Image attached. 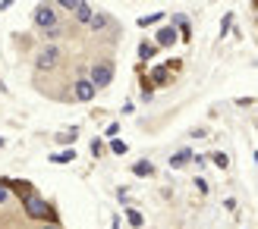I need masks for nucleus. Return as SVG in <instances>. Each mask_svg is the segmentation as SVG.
<instances>
[{
	"label": "nucleus",
	"mask_w": 258,
	"mask_h": 229,
	"mask_svg": "<svg viewBox=\"0 0 258 229\" xmlns=\"http://www.w3.org/2000/svg\"><path fill=\"white\" fill-rule=\"evenodd\" d=\"M88 25H92V32H104L107 25H110V16H107V13H95Z\"/></svg>",
	"instance_id": "nucleus-11"
},
{
	"label": "nucleus",
	"mask_w": 258,
	"mask_h": 229,
	"mask_svg": "<svg viewBox=\"0 0 258 229\" xmlns=\"http://www.w3.org/2000/svg\"><path fill=\"white\" fill-rule=\"evenodd\" d=\"M154 173V167L148 160H139V163H133V176H151Z\"/></svg>",
	"instance_id": "nucleus-15"
},
{
	"label": "nucleus",
	"mask_w": 258,
	"mask_h": 229,
	"mask_svg": "<svg viewBox=\"0 0 258 229\" xmlns=\"http://www.w3.org/2000/svg\"><path fill=\"white\" fill-rule=\"evenodd\" d=\"M73 16L79 19V22H92L95 7H92V4H85V0H73Z\"/></svg>",
	"instance_id": "nucleus-8"
},
{
	"label": "nucleus",
	"mask_w": 258,
	"mask_h": 229,
	"mask_svg": "<svg viewBox=\"0 0 258 229\" xmlns=\"http://www.w3.org/2000/svg\"><path fill=\"white\" fill-rule=\"evenodd\" d=\"M0 185H4L7 192H13L19 201H25V198H29V195L35 192V185H32L29 179H0Z\"/></svg>",
	"instance_id": "nucleus-4"
},
{
	"label": "nucleus",
	"mask_w": 258,
	"mask_h": 229,
	"mask_svg": "<svg viewBox=\"0 0 258 229\" xmlns=\"http://www.w3.org/2000/svg\"><path fill=\"white\" fill-rule=\"evenodd\" d=\"M76 160V151H60V154H50V163H73Z\"/></svg>",
	"instance_id": "nucleus-14"
},
{
	"label": "nucleus",
	"mask_w": 258,
	"mask_h": 229,
	"mask_svg": "<svg viewBox=\"0 0 258 229\" xmlns=\"http://www.w3.org/2000/svg\"><path fill=\"white\" fill-rule=\"evenodd\" d=\"M189 160H192V151H189V148H183V151H176V154L170 157V170H183V167H186Z\"/></svg>",
	"instance_id": "nucleus-10"
},
{
	"label": "nucleus",
	"mask_w": 258,
	"mask_h": 229,
	"mask_svg": "<svg viewBox=\"0 0 258 229\" xmlns=\"http://www.w3.org/2000/svg\"><path fill=\"white\" fill-rule=\"evenodd\" d=\"M57 60H60V50H57L54 44H50V47H44L41 54H38V60H35V66H38V69L44 72V69H54V66H57Z\"/></svg>",
	"instance_id": "nucleus-5"
},
{
	"label": "nucleus",
	"mask_w": 258,
	"mask_h": 229,
	"mask_svg": "<svg viewBox=\"0 0 258 229\" xmlns=\"http://www.w3.org/2000/svg\"><path fill=\"white\" fill-rule=\"evenodd\" d=\"M60 35H63V29H60V25H54V29H47V32H44V38H47V41H57Z\"/></svg>",
	"instance_id": "nucleus-21"
},
{
	"label": "nucleus",
	"mask_w": 258,
	"mask_h": 229,
	"mask_svg": "<svg viewBox=\"0 0 258 229\" xmlns=\"http://www.w3.org/2000/svg\"><path fill=\"white\" fill-rule=\"evenodd\" d=\"M110 151H113V154H126L129 145H126V142H120V138H113V142H110Z\"/></svg>",
	"instance_id": "nucleus-20"
},
{
	"label": "nucleus",
	"mask_w": 258,
	"mask_h": 229,
	"mask_svg": "<svg viewBox=\"0 0 258 229\" xmlns=\"http://www.w3.org/2000/svg\"><path fill=\"white\" fill-rule=\"evenodd\" d=\"M0 148H4V138H0Z\"/></svg>",
	"instance_id": "nucleus-27"
},
{
	"label": "nucleus",
	"mask_w": 258,
	"mask_h": 229,
	"mask_svg": "<svg viewBox=\"0 0 258 229\" xmlns=\"http://www.w3.org/2000/svg\"><path fill=\"white\" fill-rule=\"evenodd\" d=\"M154 54H158V44H151V41H142L139 44V60H151Z\"/></svg>",
	"instance_id": "nucleus-13"
},
{
	"label": "nucleus",
	"mask_w": 258,
	"mask_h": 229,
	"mask_svg": "<svg viewBox=\"0 0 258 229\" xmlns=\"http://www.w3.org/2000/svg\"><path fill=\"white\" fill-rule=\"evenodd\" d=\"M41 229H60V226H54V223H44V226H41Z\"/></svg>",
	"instance_id": "nucleus-26"
},
{
	"label": "nucleus",
	"mask_w": 258,
	"mask_h": 229,
	"mask_svg": "<svg viewBox=\"0 0 258 229\" xmlns=\"http://www.w3.org/2000/svg\"><path fill=\"white\" fill-rule=\"evenodd\" d=\"M161 19H164V13H151V16H142V19H139V25L145 29V25H154V22H161Z\"/></svg>",
	"instance_id": "nucleus-19"
},
{
	"label": "nucleus",
	"mask_w": 258,
	"mask_h": 229,
	"mask_svg": "<svg viewBox=\"0 0 258 229\" xmlns=\"http://www.w3.org/2000/svg\"><path fill=\"white\" fill-rule=\"evenodd\" d=\"M7 198H10V192H7V188H4V185H0V204H4V201H7Z\"/></svg>",
	"instance_id": "nucleus-25"
},
{
	"label": "nucleus",
	"mask_w": 258,
	"mask_h": 229,
	"mask_svg": "<svg viewBox=\"0 0 258 229\" xmlns=\"http://www.w3.org/2000/svg\"><path fill=\"white\" fill-rule=\"evenodd\" d=\"M164 66H167V69H170V72H179V69H183V63H179V60H167V63H164Z\"/></svg>",
	"instance_id": "nucleus-23"
},
{
	"label": "nucleus",
	"mask_w": 258,
	"mask_h": 229,
	"mask_svg": "<svg viewBox=\"0 0 258 229\" xmlns=\"http://www.w3.org/2000/svg\"><path fill=\"white\" fill-rule=\"evenodd\" d=\"M173 22L179 25V32H176V35L183 38V41H189V38H192V29H189V19H186V16H173Z\"/></svg>",
	"instance_id": "nucleus-12"
},
{
	"label": "nucleus",
	"mask_w": 258,
	"mask_h": 229,
	"mask_svg": "<svg viewBox=\"0 0 258 229\" xmlns=\"http://www.w3.org/2000/svg\"><path fill=\"white\" fill-rule=\"evenodd\" d=\"M255 160H258V151H255Z\"/></svg>",
	"instance_id": "nucleus-28"
},
{
	"label": "nucleus",
	"mask_w": 258,
	"mask_h": 229,
	"mask_svg": "<svg viewBox=\"0 0 258 229\" xmlns=\"http://www.w3.org/2000/svg\"><path fill=\"white\" fill-rule=\"evenodd\" d=\"M176 29H173V25H164V29L158 32V41H154V44H158V47H170V44H176Z\"/></svg>",
	"instance_id": "nucleus-9"
},
{
	"label": "nucleus",
	"mask_w": 258,
	"mask_h": 229,
	"mask_svg": "<svg viewBox=\"0 0 258 229\" xmlns=\"http://www.w3.org/2000/svg\"><path fill=\"white\" fill-rule=\"evenodd\" d=\"M22 210H25V217H29V220H41V223H54V226H60V217H57L54 204H50V201H44L38 192H32L29 198L22 201Z\"/></svg>",
	"instance_id": "nucleus-1"
},
{
	"label": "nucleus",
	"mask_w": 258,
	"mask_h": 229,
	"mask_svg": "<svg viewBox=\"0 0 258 229\" xmlns=\"http://www.w3.org/2000/svg\"><path fill=\"white\" fill-rule=\"evenodd\" d=\"M88 82L95 88H107L113 82V60H98L92 63V75H88Z\"/></svg>",
	"instance_id": "nucleus-2"
},
{
	"label": "nucleus",
	"mask_w": 258,
	"mask_h": 229,
	"mask_svg": "<svg viewBox=\"0 0 258 229\" xmlns=\"http://www.w3.org/2000/svg\"><path fill=\"white\" fill-rule=\"evenodd\" d=\"M148 85H173V72L167 66H154L148 72Z\"/></svg>",
	"instance_id": "nucleus-7"
},
{
	"label": "nucleus",
	"mask_w": 258,
	"mask_h": 229,
	"mask_svg": "<svg viewBox=\"0 0 258 229\" xmlns=\"http://www.w3.org/2000/svg\"><path fill=\"white\" fill-rule=\"evenodd\" d=\"M92 154H95V157L104 154V145H101V138H95V142H92Z\"/></svg>",
	"instance_id": "nucleus-22"
},
{
	"label": "nucleus",
	"mask_w": 258,
	"mask_h": 229,
	"mask_svg": "<svg viewBox=\"0 0 258 229\" xmlns=\"http://www.w3.org/2000/svg\"><path fill=\"white\" fill-rule=\"evenodd\" d=\"M57 142H60V145H73V142H76V129H63V132L57 135Z\"/></svg>",
	"instance_id": "nucleus-18"
},
{
	"label": "nucleus",
	"mask_w": 258,
	"mask_h": 229,
	"mask_svg": "<svg viewBox=\"0 0 258 229\" xmlns=\"http://www.w3.org/2000/svg\"><path fill=\"white\" fill-rule=\"evenodd\" d=\"M95 94H98V88L88 82V79H79V82L73 85V97H76V100H82V104H88V100H92Z\"/></svg>",
	"instance_id": "nucleus-6"
},
{
	"label": "nucleus",
	"mask_w": 258,
	"mask_h": 229,
	"mask_svg": "<svg viewBox=\"0 0 258 229\" xmlns=\"http://www.w3.org/2000/svg\"><path fill=\"white\" fill-rule=\"evenodd\" d=\"M196 185H199V192H202V195H208V188H211V185H208V179H202V176L196 179Z\"/></svg>",
	"instance_id": "nucleus-24"
},
{
	"label": "nucleus",
	"mask_w": 258,
	"mask_h": 229,
	"mask_svg": "<svg viewBox=\"0 0 258 229\" xmlns=\"http://www.w3.org/2000/svg\"><path fill=\"white\" fill-rule=\"evenodd\" d=\"M32 19H35V25H38V29H54V25H57V10L54 7H50V4H38L35 7V13H32Z\"/></svg>",
	"instance_id": "nucleus-3"
},
{
	"label": "nucleus",
	"mask_w": 258,
	"mask_h": 229,
	"mask_svg": "<svg viewBox=\"0 0 258 229\" xmlns=\"http://www.w3.org/2000/svg\"><path fill=\"white\" fill-rule=\"evenodd\" d=\"M211 160H214V167H221V170H227V167H230V157L224 154V151H214Z\"/></svg>",
	"instance_id": "nucleus-16"
},
{
	"label": "nucleus",
	"mask_w": 258,
	"mask_h": 229,
	"mask_svg": "<svg viewBox=\"0 0 258 229\" xmlns=\"http://www.w3.org/2000/svg\"><path fill=\"white\" fill-rule=\"evenodd\" d=\"M126 220H129V226H133V229H139L142 223H145V217H142L139 210H126Z\"/></svg>",
	"instance_id": "nucleus-17"
}]
</instances>
